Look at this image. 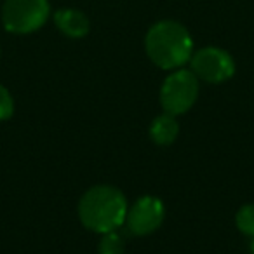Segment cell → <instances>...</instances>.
<instances>
[{"label":"cell","mask_w":254,"mask_h":254,"mask_svg":"<svg viewBox=\"0 0 254 254\" xmlns=\"http://www.w3.org/2000/svg\"><path fill=\"white\" fill-rule=\"evenodd\" d=\"M127 209V200L119 188L98 185L82 195L78 202V218L85 228L96 233H108L126 223Z\"/></svg>","instance_id":"cell-1"},{"label":"cell","mask_w":254,"mask_h":254,"mask_svg":"<svg viewBox=\"0 0 254 254\" xmlns=\"http://www.w3.org/2000/svg\"><path fill=\"white\" fill-rule=\"evenodd\" d=\"M148 58L162 70H176L193 54V40L181 23L164 19L150 26L145 37Z\"/></svg>","instance_id":"cell-2"},{"label":"cell","mask_w":254,"mask_h":254,"mask_svg":"<svg viewBox=\"0 0 254 254\" xmlns=\"http://www.w3.org/2000/svg\"><path fill=\"white\" fill-rule=\"evenodd\" d=\"M51 12L47 0H5L2 7L4 28L16 35H26L42 28Z\"/></svg>","instance_id":"cell-3"},{"label":"cell","mask_w":254,"mask_h":254,"mask_svg":"<svg viewBox=\"0 0 254 254\" xmlns=\"http://www.w3.org/2000/svg\"><path fill=\"white\" fill-rule=\"evenodd\" d=\"M198 78L191 70H176L164 80L160 87V105L164 112L171 115H181L188 112L197 101Z\"/></svg>","instance_id":"cell-4"},{"label":"cell","mask_w":254,"mask_h":254,"mask_svg":"<svg viewBox=\"0 0 254 254\" xmlns=\"http://www.w3.org/2000/svg\"><path fill=\"white\" fill-rule=\"evenodd\" d=\"M191 71L209 84H221L235 73V61L219 47H202L190 58Z\"/></svg>","instance_id":"cell-5"},{"label":"cell","mask_w":254,"mask_h":254,"mask_svg":"<svg viewBox=\"0 0 254 254\" xmlns=\"http://www.w3.org/2000/svg\"><path fill=\"white\" fill-rule=\"evenodd\" d=\"M166 216V209L160 198L145 195L139 197L131 207L127 209L126 223L129 233L136 237H145L160 228Z\"/></svg>","instance_id":"cell-6"},{"label":"cell","mask_w":254,"mask_h":254,"mask_svg":"<svg viewBox=\"0 0 254 254\" xmlns=\"http://www.w3.org/2000/svg\"><path fill=\"white\" fill-rule=\"evenodd\" d=\"M54 23L63 35L70 39H82L89 33V19L78 9H58L54 12Z\"/></svg>","instance_id":"cell-7"},{"label":"cell","mask_w":254,"mask_h":254,"mask_svg":"<svg viewBox=\"0 0 254 254\" xmlns=\"http://www.w3.org/2000/svg\"><path fill=\"white\" fill-rule=\"evenodd\" d=\"M180 134V124L171 113L159 115L150 126V139L159 146H169Z\"/></svg>","instance_id":"cell-8"},{"label":"cell","mask_w":254,"mask_h":254,"mask_svg":"<svg viewBox=\"0 0 254 254\" xmlns=\"http://www.w3.org/2000/svg\"><path fill=\"white\" fill-rule=\"evenodd\" d=\"M126 242L117 232L103 233V239L98 246V254H124Z\"/></svg>","instance_id":"cell-9"},{"label":"cell","mask_w":254,"mask_h":254,"mask_svg":"<svg viewBox=\"0 0 254 254\" xmlns=\"http://www.w3.org/2000/svg\"><path fill=\"white\" fill-rule=\"evenodd\" d=\"M235 223L244 235L254 237V204L242 205L235 216Z\"/></svg>","instance_id":"cell-10"},{"label":"cell","mask_w":254,"mask_h":254,"mask_svg":"<svg viewBox=\"0 0 254 254\" xmlns=\"http://www.w3.org/2000/svg\"><path fill=\"white\" fill-rule=\"evenodd\" d=\"M14 113V101L12 96L4 85H0V122L11 119Z\"/></svg>","instance_id":"cell-11"},{"label":"cell","mask_w":254,"mask_h":254,"mask_svg":"<svg viewBox=\"0 0 254 254\" xmlns=\"http://www.w3.org/2000/svg\"><path fill=\"white\" fill-rule=\"evenodd\" d=\"M251 254H254V237H253V242H251Z\"/></svg>","instance_id":"cell-12"},{"label":"cell","mask_w":254,"mask_h":254,"mask_svg":"<svg viewBox=\"0 0 254 254\" xmlns=\"http://www.w3.org/2000/svg\"><path fill=\"white\" fill-rule=\"evenodd\" d=\"M0 54H2V49H0Z\"/></svg>","instance_id":"cell-13"}]
</instances>
